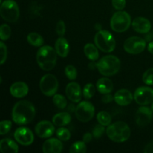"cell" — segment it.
I'll use <instances>...</instances> for the list:
<instances>
[{"instance_id":"1","label":"cell","mask_w":153,"mask_h":153,"mask_svg":"<svg viewBox=\"0 0 153 153\" xmlns=\"http://www.w3.org/2000/svg\"><path fill=\"white\" fill-rule=\"evenodd\" d=\"M36 110L34 105L28 100H20L14 105L12 110V119L19 126L30 123L34 120Z\"/></svg>"},{"instance_id":"2","label":"cell","mask_w":153,"mask_h":153,"mask_svg":"<svg viewBox=\"0 0 153 153\" xmlns=\"http://www.w3.org/2000/svg\"><path fill=\"white\" fill-rule=\"evenodd\" d=\"M57 52L50 46H43L37 51L36 59L39 67L45 71H50L57 62Z\"/></svg>"},{"instance_id":"3","label":"cell","mask_w":153,"mask_h":153,"mask_svg":"<svg viewBox=\"0 0 153 153\" xmlns=\"http://www.w3.org/2000/svg\"><path fill=\"white\" fill-rule=\"evenodd\" d=\"M106 133L112 141L123 143L130 137L131 129L126 123L118 121L109 125L106 129Z\"/></svg>"},{"instance_id":"4","label":"cell","mask_w":153,"mask_h":153,"mask_svg":"<svg viewBox=\"0 0 153 153\" xmlns=\"http://www.w3.org/2000/svg\"><path fill=\"white\" fill-rule=\"evenodd\" d=\"M99 72L105 76H112L120 69V61L114 55H107L102 58L97 64Z\"/></svg>"},{"instance_id":"5","label":"cell","mask_w":153,"mask_h":153,"mask_svg":"<svg viewBox=\"0 0 153 153\" xmlns=\"http://www.w3.org/2000/svg\"><path fill=\"white\" fill-rule=\"evenodd\" d=\"M94 43L98 49L103 52H111L116 46L114 37L106 30H100L94 37Z\"/></svg>"},{"instance_id":"6","label":"cell","mask_w":153,"mask_h":153,"mask_svg":"<svg viewBox=\"0 0 153 153\" xmlns=\"http://www.w3.org/2000/svg\"><path fill=\"white\" fill-rule=\"evenodd\" d=\"M131 23L130 15L127 12L122 10L114 13L111 19V28L116 32H124L129 28Z\"/></svg>"},{"instance_id":"7","label":"cell","mask_w":153,"mask_h":153,"mask_svg":"<svg viewBox=\"0 0 153 153\" xmlns=\"http://www.w3.org/2000/svg\"><path fill=\"white\" fill-rule=\"evenodd\" d=\"M0 14L4 20L8 22H15L19 16V9L16 1L5 0L0 7Z\"/></svg>"},{"instance_id":"8","label":"cell","mask_w":153,"mask_h":153,"mask_svg":"<svg viewBox=\"0 0 153 153\" xmlns=\"http://www.w3.org/2000/svg\"><path fill=\"white\" fill-rule=\"evenodd\" d=\"M40 89L46 97H53L58 89V81L52 74H46L41 78Z\"/></svg>"},{"instance_id":"9","label":"cell","mask_w":153,"mask_h":153,"mask_svg":"<svg viewBox=\"0 0 153 153\" xmlns=\"http://www.w3.org/2000/svg\"><path fill=\"white\" fill-rule=\"evenodd\" d=\"M76 117L79 121L87 123L92 120L95 114V108L92 103L88 101H83L76 106Z\"/></svg>"},{"instance_id":"10","label":"cell","mask_w":153,"mask_h":153,"mask_svg":"<svg viewBox=\"0 0 153 153\" xmlns=\"http://www.w3.org/2000/svg\"><path fill=\"white\" fill-rule=\"evenodd\" d=\"M146 46V40L140 37L134 36L126 40L123 44L124 50L129 54L137 55L143 52Z\"/></svg>"},{"instance_id":"11","label":"cell","mask_w":153,"mask_h":153,"mask_svg":"<svg viewBox=\"0 0 153 153\" xmlns=\"http://www.w3.org/2000/svg\"><path fill=\"white\" fill-rule=\"evenodd\" d=\"M134 100L140 105H146L153 102V89L149 87H140L134 94Z\"/></svg>"},{"instance_id":"12","label":"cell","mask_w":153,"mask_h":153,"mask_svg":"<svg viewBox=\"0 0 153 153\" xmlns=\"http://www.w3.org/2000/svg\"><path fill=\"white\" fill-rule=\"evenodd\" d=\"M13 136L16 141L22 146H29L33 143L34 139L32 131L26 127L16 128Z\"/></svg>"},{"instance_id":"13","label":"cell","mask_w":153,"mask_h":153,"mask_svg":"<svg viewBox=\"0 0 153 153\" xmlns=\"http://www.w3.org/2000/svg\"><path fill=\"white\" fill-rule=\"evenodd\" d=\"M153 111L152 109L146 106H141L137 109L135 114L136 123L138 126H146L150 123L152 120Z\"/></svg>"},{"instance_id":"14","label":"cell","mask_w":153,"mask_h":153,"mask_svg":"<svg viewBox=\"0 0 153 153\" xmlns=\"http://www.w3.org/2000/svg\"><path fill=\"white\" fill-rule=\"evenodd\" d=\"M55 126L53 123L47 120L39 122L35 126V133L40 138H49L55 132Z\"/></svg>"},{"instance_id":"15","label":"cell","mask_w":153,"mask_h":153,"mask_svg":"<svg viewBox=\"0 0 153 153\" xmlns=\"http://www.w3.org/2000/svg\"><path fill=\"white\" fill-rule=\"evenodd\" d=\"M66 95L70 101L75 103L79 102L82 100V92L80 85L76 82H70L67 85L65 89Z\"/></svg>"},{"instance_id":"16","label":"cell","mask_w":153,"mask_h":153,"mask_svg":"<svg viewBox=\"0 0 153 153\" xmlns=\"http://www.w3.org/2000/svg\"><path fill=\"white\" fill-rule=\"evenodd\" d=\"M62 150L63 143L60 139H48L43 144V152L44 153H60Z\"/></svg>"},{"instance_id":"17","label":"cell","mask_w":153,"mask_h":153,"mask_svg":"<svg viewBox=\"0 0 153 153\" xmlns=\"http://www.w3.org/2000/svg\"><path fill=\"white\" fill-rule=\"evenodd\" d=\"M132 28L137 32L140 34H146L151 29V23L148 19L142 16L136 17L132 21Z\"/></svg>"},{"instance_id":"18","label":"cell","mask_w":153,"mask_h":153,"mask_svg":"<svg viewBox=\"0 0 153 153\" xmlns=\"http://www.w3.org/2000/svg\"><path fill=\"white\" fill-rule=\"evenodd\" d=\"M114 98L117 104L121 106H126L132 102L133 96L128 90L121 89L117 91Z\"/></svg>"},{"instance_id":"19","label":"cell","mask_w":153,"mask_h":153,"mask_svg":"<svg viewBox=\"0 0 153 153\" xmlns=\"http://www.w3.org/2000/svg\"><path fill=\"white\" fill-rule=\"evenodd\" d=\"M28 93V85L23 82H14L10 88V94L15 98H22L25 97Z\"/></svg>"},{"instance_id":"20","label":"cell","mask_w":153,"mask_h":153,"mask_svg":"<svg viewBox=\"0 0 153 153\" xmlns=\"http://www.w3.org/2000/svg\"><path fill=\"white\" fill-rule=\"evenodd\" d=\"M55 49L57 54L61 58H66L68 55L70 51L69 43L66 38L63 37H59L55 42Z\"/></svg>"},{"instance_id":"21","label":"cell","mask_w":153,"mask_h":153,"mask_svg":"<svg viewBox=\"0 0 153 153\" xmlns=\"http://www.w3.org/2000/svg\"><path fill=\"white\" fill-rule=\"evenodd\" d=\"M0 150L2 153H16L19 151V146L11 139L4 138L0 141Z\"/></svg>"},{"instance_id":"22","label":"cell","mask_w":153,"mask_h":153,"mask_svg":"<svg viewBox=\"0 0 153 153\" xmlns=\"http://www.w3.org/2000/svg\"><path fill=\"white\" fill-rule=\"evenodd\" d=\"M97 89L100 94H110L114 89V84L108 78H101L97 83Z\"/></svg>"},{"instance_id":"23","label":"cell","mask_w":153,"mask_h":153,"mask_svg":"<svg viewBox=\"0 0 153 153\" xmlns=\"http://www.w3.org/2000/svg\"><path fill=\"white\" fill-rule=\"evenodd\" d=\"M71 122V116L68 112H61L56 114L52 117V123L56 126L61 127L68 125Z\"/></svg>"},{"instance_id":"24","label":"cell","mask_w":153,"mask_h":153,"mask_svg":"<svg viewBox=\"0 0 153 153\" xmlns=\"http://www.w3.org/2000/svg\"><path fill=\"white\" fill-rule=\"evenodd\" d=\"M84 52L87 58L92 61H97L100 56L97 46L93 43H87L84 47Z\"/></svg>"},{"instance_id":"25","label":"cell","mask_w":153,"mask_h":153,"mask_svg":"<svg viewBox=\"0 0 153 153\" xmlns=\"http://www.w3.org/2000/svg\"><path fill=\"white\" fill-rule=\"evenodd\" d=\"M27 41L31 46L35 47H40L43 44V38L40 34L36 32L29 33L27 36Z\"/></svg>"},{"instance_id":"26","label":"cell","mask_w":153,"mask_h":153,"mask_svg":"<svg viewBox=\"0 0 153 153\" xmlns=\"http://www.w3.org/2000/svg\"><path fill=\"white\" fill-rule=\"evenodd\" d=\"M97 121L100 124L106 126H109L111 123V116L109 113L106 111H100L97 114Z\"/></svg>"},{"instance_id":"27","label":"cell","mask_w":153,"mask_h":153,"mask_svg":"<svg viewBox=\"0 0 153 153\" xmlns=\"http://www.w3.org/2000/svg\"><path fill=\"white\" fill-rule=\"evenodd\" d=\"M86 152L87 146L84 141L75 142L70 148V152L71 153H85Z\"/></svg>"},{"instance_id":"28","label":"cell","mask_w":153,"mask_h":153,"mask_svg":"<svg viewBox=\"0 0 153 153\" xmlns=\"http://www.w3.org/2000/svg\"><path fill=\"white\" fill-rule=\"evenodd\" d=\"M54 104L56 105L57 108L60 109H64L67 107V101L66 100L65 97L61 94H55L53 96V99H52Z\"/></svg>"},{"instance_id":"29","label":"cell","mask_w":153,"mask_h":153,"mask_svg":"<svg viewBox=\"0 0 153 153\" xmlns=\"http://www.w3.org/2000/svg\"><path fill=\"white\" fill-rule=\"evenodd\" d=\"M11 36L10 27L7 24H2L0 28V38L2 41L8 40Z\"/></svg>"},{"instance_id":"30","label":"cell","mask_w":153,"mask_h":153,"mask_svg":"<svg viewBox=\"0 0 153 153\" xmlns=\"http://www.w3.org/2000/svg\"><path fill=\"white\" fill-rule=\"evenodd\" d=\"M56 135L58 139L62 141H67L71 137V133L67 128H59L56 131Z\"/></svg>"},{"instance_id":"31","label":"cell","mask_w":153,"mask_h":153,"mask_svg":"<svg viewBox=\"0 0 153 153\" xmlns=\"http://www.w3.org/2000/svg\"><path fill=\"white\" fill-rule=\"evenodd\" d=\"M96 92V88L93 84H87L83 90V96L86 100H90L94 96Z\"/></svg>"},{"instance_id":"32","label":"cell","mask_w":153,"mask_h":153,"mask_svg":"<svg viewBox=\"0 0 153 153\" xmlns=\"http://www.w3.org/2000/svg\"><path fill=\"white\" fill-rule=\"evenodd\" d=\"M65 74L70 80H75L77 78V70L73 65H67L65 67Z\"/></svg>"},{"instance_id":"33","label":"cell","mask_w":153,"mask_h":153,"mask_svg":"<svg viewBox=\"0 0 153 153\" xmlns=\"http://www.w3.org/2000/svg\"><path fill=\"white\" fill-rule=\"evenodd\" d=\"M143 82L147 85H153V68L148 69L143 74Z\"/></svg>"},{"instance_id":"34","label":"cell","mask_w":153,"mask_h":153,"mask_svg":"<svg viewBox=\"0 0 153 153\" xmlns=\"http://www.w3.org/2000/svg\"><path fill=\"white\" fill-rule=\"evenodd\" d=\"M12 122L10 120H3L0 123V134L4 135L10 130Z\"/></svg>"},{"instance_id":"35","label":"cell","mask_w":153,"mask_h":153,"mask_svg":"<svg viewBox=\"0 0 153 153\" xmlns=\"http://www.w3.org/2000/svg\"><path fill=\"white\" fill-rule=\"evenodd\" d=\"M105 131V128L104 126L98 124L93 129V135L95 138H100L103 135Z\"/></svg>"},{"instance_id":"36","label":"cell","mask_w":153,"mask_h":153,"mask_svg":"<svg viewBox=\"0 0 153 153\" xmlns=\"http://www.w3.org/2000/svg\"><path fill=\"white\" fill-rule=\"evenodd\" d=\"M56 32L59 37H64L66 32V25L63 20H59L56 25Z\"/></svg>"},{"instance_id":"37","label":"cell","mask_w":153,"mask_h":153,"mask_svg":"<svg viewBox=\"0 0 153 153\" xmlns=\"http://www.w3.org/2000/svg\"><path fill=\"white\" fill-rule=\"evenodd\" d=\"M0 49H1V64H3L7 59V46L4 45L2 40L0 42Z\"/></svg>"},{"instance_id":"38","label":"cell","mask_w":153,"mask_h":153,"mask_svg":"<svg viewBox=\"0 0 153 153\" xmlns=\"http://www.w3.org/2000/svg\"><path fill=\"white\" fill-rule=\"evenodd\" d=\"M126 0H112V5L116 10H123L126 7Z\"/></svg>"},{"instance_id":"39","label":"cell","mask_w":153,"mask_h":153,"mask_svg":"<svg viewBox=\"0 0 153 153\" xmlns=\"http://www.w3.org/2000/svg\"><path fill=\"white\" fill-rule=\"evenodd\" d=\"M114 100L113 96L110 94H103L102 97V101L104 103H110L113 100Z\"/></svg>"},{"instance_id":"40","label":"cell","mask_w":153,"mask_h":153,"mask_svg":"<svg viewBox=\"0 0 153 153\" xmlns=\"http://www.w3.org/2000/svg\"><path fill=\"white\" fill-rule=\"evenodd\" d=\"M93 136L94 135H93L92 134H91V133H86V134H84L83 136V141L85 142V143H89V142H91V140H92Z\"/></svg>"},{"instance_id":"41","label":"cell","mask_w":153,"mask_h":153,"mask_svg":"<svg viewBox=\"0 0 153 153\" xmlns=\"http://www.w3.org/2000/svg\"><path fill=\"white\" fill-rule=\"evenodd\" d=\"M145 153H153V141L148 143L144 149Z\"/></svg>"},{"instance_id":"42","label":"cell","mask_w":153,"mask_h":153,"mask_svg":"<svg viewBox=\"0 0 153 153\" xmlns=\"http://www.w3.org/2000/svg\"><path fill=\"white\" fill-rule=\"evenodd\" d=\"M76 107H75L74 105L70 104V105L68 106V111H69V112L76 111Z\"/></svg>"},{"instance_id":"43","label":"cell","mask_w":153,"mask_h":153,"mask_svg":"<svg viewBox=\"0 0 153 153\" xmlns=\"http://www.w3.org/2000/svg\"><path fill=\"white\" fill-rule=\"evenodd\" d=\"M148 50H149V52H150L151 54L153 55V41L150 42V43H149V45H148Z\"/></svg>"},{"instance_id":"44","label":"cell","mask_w":153,"mask_h":153,"mask_svg":"<svg viewBox=\"0 0 153 153\" xmlns=\"http://www.w3.org/2000/svg\"><path fill=\"white\" fill-rule=\"evenodd\" d=\"M152 39V34H150V33H146V37H145V40H146V41H150Z\"/></svg>"},{"instance_id":"45","label":"cell","mask_w":153,"mask_h":153,"mask_svg":"<svg viewBox=\"0 0 153 153\" xmlns=\"http://www.w3.org/2000/svg\"><path fill=\"white\" fill-rule=\"evenodd\" d=\"M151 109H152V111H153V102H152V105H151Z\"/></svg>"}]
</instances>
